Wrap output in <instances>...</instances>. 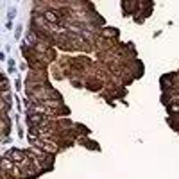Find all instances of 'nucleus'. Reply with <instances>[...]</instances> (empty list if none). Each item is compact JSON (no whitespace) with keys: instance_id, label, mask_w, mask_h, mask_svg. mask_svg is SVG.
I'll return each instance as SVG.
<instances>
[{"instance_id":"nucleus-1","label":"nucleus","mask_w":179,"mask_h":179,"mask_svg":"<svg viewBox=\"0 0 179 179\" xmlns=\"http://www.w3.org/2000/svg\"><path fill=\"white\" fill-rule=\"evenodd\" d=\"M7 160H11L14 165H20V163H24L27 158H29V154H27V150H18V149H11L9 152H7V156H6Z\"/></svg>"}]
</instances>
